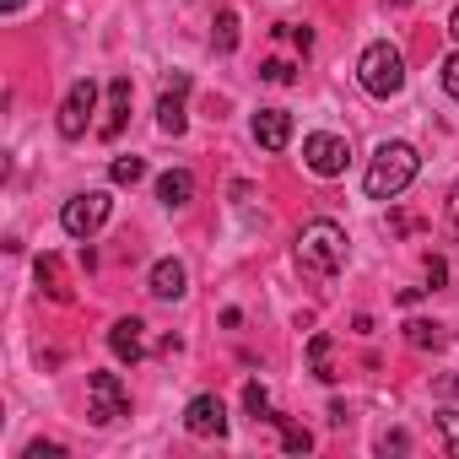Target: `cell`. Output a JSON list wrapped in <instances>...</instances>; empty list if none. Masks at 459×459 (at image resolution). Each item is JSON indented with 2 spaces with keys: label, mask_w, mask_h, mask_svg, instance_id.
I'll return each mask as SVG.
<instances>
[{
  "label": "cell",
  "mask_w": 459,
  "mask_h": 459,
  "mask_svg": "<svg viewBox=\"0 0 459 459\" xmlns=\"http://www.w3.org/2000/svg\"><path fill=\"white\" fill-rule=\"evenodd\" d=\"M303 162H308L319 178H341V173H346V162H351V146H346V135L319 130V135H308V141H303Z\"/></svg>",
  "instance_id": "8992f818"
},
{
  "label": "cell",
  "mask_w": 459,
  "mask_h": 459,
  "mask_svg": "<svg viewBox=\"0 0 459 459\" xmlns=\"http://www.w3.org/2000/svg\"><path fill=\"white\" fill-rule=\"evenodd\" d=\"M416 168H421L416 146H405V141H384L378 157H373V168H368V195H373V200H394L400 189H411Z\"/></svg>",
  "instance_id": "7a4b0ae2"
},
{
  "label": "cell",
  "mask_w": 459,
  "mask_h": 459,
  "mask_svg": "<svg viewBox=\"0 0 459 459\" xmlns=\"http://www.w3.org/2000/svg\"><path fill=\"white\" fill-rule=\"evenodd\" d=\"M28 459H60V448H55V443H33Z\"/></svg>",
  "instance_id": "484cf974"
},
{
  "label": "cell",
  "mask_w": 459,
  "mask_h": 459,
  "mask_svg": "<svg viewBox=\"0 0 459 459\" xmlns=\"http://www.w3.org/2000/svg\"><path fill=\"white\" fill-rule=\"evenodd\" d=\"M405 448H411L405 432H384V437H378V454H405Z\"/></svg>",
  "instance_id": "d4e9b609"
},
{
  "label": "cell",
  "mask_w": 459,
  "mask_h": 459,
  "mask_svg": "<svg viewBox=\"0 0 459 459\" xmlns=\"http://www.w3.org/2000/svg\"><path fill=\"white\" fill-rule=\"evenodd\" d=\"M437 432H443V443H448V454L459 459V411H443V416H437Z\"/></svg>",
  "instance_id": "7402d4cb"
},
{
  "label": "cell",
  "mask_w": 459,
  "mask_h": 459,
  "mask_svg": "<svg viewBox=\"0 0 459 459\" xmlns=\"http://www.w3.org/2000/svg\"><path fill=\"white\" fill-rule=\"evenodd\" d=\"M244 411H249L255 421H276V411H271V394H265V389H260L255 378L244 384Z\"/></svg>",
  "instance_id": "e0dca14e"
},
{
  "label": "cell",
  "mask_w": 459,
  "mask_h": 459,
  "mask_svg": "<svg viewBox=\"0 0 459 459\" xmlns=\"http://www.w3.org/2000/svg\"><path fill=\"white\" fill-rule=\"evenodd\" d=\"M260 76H265V82H276V87H287V82H292L298 71H292L287 60H265V65H260Z\"/></svg>",
  "instance_id": "603a6c76"
},
{
  "label": "cell",
  "mask_w": 459,
  "mask_h": 459,
  "mask_svg": "<svg viewBox=\"0 0 459 459\" xmlns=\"http://www.w3.org/2000/svg\"><path fill=\"white\" fill-rule=\"evenodd\" d=\"M298 265L308 271V276H335L341 265H346V233L335 221H308L303 233H298Z\"/></svg>",
  "instance_id": "6da1fadb"
},
{
  "label": "cell",
  "mask_w": 459,
  "mask_h": 459,
  "mask_svg": "<svg viewBox=\"0 0 459 459\" xmlns=\"http://www.w3.org/2000/svg\"><path fill=\"white\" fill-rule=\"evenodd\" d=\"M92 108H98V82H71V92H65V103H60V135L76 141V135L87 130Z\"/></svg>",
  "instance_id": "52a82bcc"
},
{
  "label": "cell",
  "mask_w": 459,
  "mask_h": 459,
  "mask_svg": "<svg viewBox=\"0 0 459 459\" xmlns=\"http://www.w3.org/2000/svg\"><path fill=\"white\" fill-rule=\"evenodd\" d=\"M184 427H189V437H221L227 432V405L216 394H195L184 405Z\"/></svg>",
  "instance_id": "9c48e42d"
},
{
  "label": "cell",
  "mask_w": 459,
  "mask_h": 459,
  "mask_svg": "<svg viewBox=\"0 0 459 459\" xmlns=\"http://www.w3.org/2000/svg\"><path fill=\"white\" fill-rule=\"evenodd\" d=\"M108 211H114V200H108L103 189H87V195L65 200V211H60V227H65L71 238H92L98 227L108 221Z\"/></svg>",
  "instance_id": "277c9868"
},
{
  "label": "cell",
  "mask_w": 459,
  "mask_h": 459,
  "mask_svg": "<svg viewBox=\"0 0 459 459\" xmlns=\"http://www.w3.org/2000/svg\"><path fill=\"white\" fill-rule=\"evenodd\" d=\"M39 287H44L55 303H71V287H65V271H60L55 255H39Z\"/></svg>",
  "instance_id": "9a60e30c"
},
{
  "label": "cell",
  "mask_w": 459,
  "mask_h": 459,
  "mask_svg": "<svg viewBox=\"0 0 459 459\" xmlns=\"http://www.w3.org/2000/svg\"><path fill=\"white\" fill-rule=\"evenodd\" d=\"M6 12H12V17H17V12H22V0H6Z\"/></svg>",
  "instance_id": "f1b7e54d"
},
{
  "label": "cell",
  "mask_w": 459,
  "mask_h": 459,
  "mask_svg": "<svg viewBox=\"0 0 459 459\" xmlns=\"http://www.w3.org/2000/svg\"><path fill=\"white\" fill-rule=\"evenodd\" d=\"M443 276H448V265H443V260H427V281H432V287H437V281H443Z\"/></svg>",
  "instance_id": "4316f807"
},
{
  "label": "cell",
  "mask_w": 459,
  "mask_h": 459,
  "mask_svg": "<svg viewBox=\"0 0 459 459\" xmlns=\"http://www.w3.org/2000/svg\"><path fill=\"white\" fill-rule=\"evenodd\" d=\"M130 98H135L130 76H114V82H108V108H103V119H98V135H103V141H114V135L125 130V119H130Z\"/></svg>",
  "instance_id": "30bf717a"
},
{
  "label": "cell",
  "mask_w": 459,
  "mask_h": 459,
  "mask_svg": "<svg viewBox=\"0 0 459 459\" xmlns=\"http://www.w3.org/2000/svg\"><path fill=\"white\" fill-rule=\"evenodd\" d=\"M141 330H146L141 319H119V325L108 330V351H114L119 362H130V368L146 357V341H141Z\"/></svg>",
  "instance_id": "4fadbf2b"
},
{
  "label": "cell",
  "mask_w": 459,
  "mask_h": 459,
  "mask_svg": "<svg viewBox=\"0 0 459 459\" xmlns=\"http://www.w3.org/2000/svg\"><path fill=\"white\" fill-rule=\"evenodd\" d=\"M184 98H189V71H173L162 82V98H157V130L162 135H184Z\"/></svg>",
  "instance_id": "ba28073f"
},
{
  "label": "cell",
  "mask_w": 459,
  "mask_h": 459,
  "mask_svg": "<svg viewBox=\"0 0 459 459\" xmlns=\"http://www.w3.org/2000/svg\"><path fill=\"white\" fill-rule=\"evenodd\" d=\"M405 341H411L416 351H427V346H443L437 325H427V319H411V325H405Z\"/></svg>",
  "instance_id": "44dd1931"
},
{
  "label": "cell",
  "mask_w": 459,
  "mask_h": 459,
  "mask_svg": "<svg viewBox=\"0 0 459 459\" xmlns=\"http://www.w3.org/2000/svg\"><path fill=\"white\" fill-rule=\"evenodd\" d=\"M87 400H92V421L98 427H114L119 416H130V389L119 384V373H92L87 378Z\"/></svg>",
  "instance_id": "5b68a950"
},
{
  "label": "cell",
  "mask_w": 459,
  "mask_h": 459,
  "mask_svg": "<svg viewBox=\"0 0 459 459\" xmlns=\"http://www.w3.org/2000/svg\"><path fill=\"white\" fill-rule=\"evenodd\" d=\"M276 427H281V448H287V454H308V448H314V437H308V432H303L298 421L276 416Z\"/></svg>",
  "instance_id": "d6986e66"
},
{
  "label": "cell",
  "mask_w": 459,
  "mask_h": 459,
  "mask_svg": "<svg viewBox=\"0 0 459 459\" xmlns=\"http://www.w3.org/2000/svg\"><path fill=\"white\" fill-rule=\"evenodd\" d=\"M357 82L368 98H394L405 87V55L394 44H368L362 60H357Z\"/></svg>",
  "instance_id": "3957f363"
},
{
  "label": "cell",
  "mask_w": 459,
  "mask_h": 459,
  "mask_svg": "<svg viewBox=\"0 0 459 459\" xmlns=\"http://www.w3.org/2000/svg\"><path fill=\"white\" fill-rule=\"evenodd\" d=\"M108 178H114V184H141V178H146V162H141V157H114Z\"/></svg>",
  "instance_id": "ffe728a7"
},
{
  "label": "cell",
  "mask_w": 459,
  "mask_h": 459,
  "mask_svg": "<svg viewBox=\"0 0 459 459\" xmlns=\"http://www.w3.org/2000/svg\"><path fill=\"white\" fill-rule=\"evenodd\" d=\"M211 44H216V55H233V49H238V12H221V17H216Z\"/></svg>",
  "instance_id": "2e32d148"
},
{
  "label": "cell",
  "mask_w": 459,
  "mask_h": 459,
  "mask_svg": "<svg viewBox=\"0 0 459 459\" xmlns=\"http://www.w3.org/2000/svg\"><path fill=\"white\" fill-rule=\"evenodd\" d=\"M308 362H314V373H319L325 384H335V368H330V335H314V341H308Z\"/></svg>",
  "instance_id": "ac0fdd59"
},
{
  "label": "cell",
  "mask_w": 459,
  "mask_h": 459,
  "mask_svg": "<svg viewBox=\"0 0 459 459\" xmlns=\"http://www.w3.org/2000/svg\"><path fill=\"white\" fill-rule=\"evenodd\" d=\"M189 195H195V173L189 168H168L162 178H157V200L173 211V205H189Z\"/></svg>",
  "instance_id": "5bb4252c"
},
{
  "label": "cell",
  "mask_w": 459,
  "mask_h": 459,
  "mask_svg": "<svg viewBox=\"0 0 459 459\" xmlns=\"http://www.w3.org/2000/svg\"><path fill=\"white\" fill-rule=\"evenodd\" d=\"M255 141H260L265 152H287V141H292V114H287V108H260V114H255Z\"/></svg>",
  "instance_id": "8fae6325"
},
{
  "label": "cell",
  "mask_w": 459,
  "mask_h": 459,
  "mask_svg": "<svg viewBox=\"0 0 459 459\" xmlns=\"http://www.w3.org/2000/svg\"><path fill=\"white\" fill-rule=\"evenodd\" d=\"M448 33H454V39H459V6H454V17H448Z\"/></svg>",
  "instance_id": "83f0119b"
},
{
  "label": "cell",
  "mask_w": 459,
  "mask_h": 459,
  "mask_svg": "<svg viewBox=\"0 0 459 459\" xmlns=\"http://www.w3.org/2000/svg\"><path fill=\"white\" fill-rule=\"evenodd\" d=\"M443 92H448V98H459V55H448V60H443Z\"/></svg>",
  "instance_id": "cb8c5ba5"
},
{
  "label": "cell",
  "mask_w": 459,
  "mask_h": 459,
  "mask_svg": "<svg viewBox=\"0 0 459 459\" xmlns=\"http://www.w3.org/2000/svg\"><path fill=\"white\" fill-rule=\"evenodd\" d=\"M184 292H189V271H184L178 260H157V265H152V298L178 303Z\"/></svg>",
  "instance_id": "7c38bea8"
}]
</instances>
